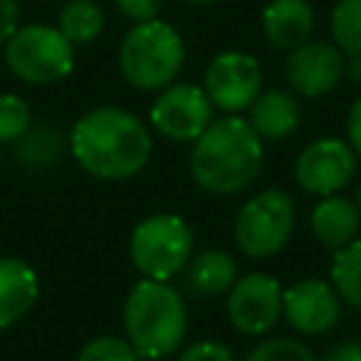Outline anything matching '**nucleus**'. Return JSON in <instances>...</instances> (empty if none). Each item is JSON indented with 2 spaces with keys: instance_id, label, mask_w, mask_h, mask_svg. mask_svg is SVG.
Here are the masks:
<instances>
[{
  "instance_id": "nucleus-3",
  "label": "nucleus",
  "mask_w": 361,
  "mask_h": 361,
  "mask_svg": "<svg viewBox=\"0 0 361 361\" xmlns=\"http://www.w3.org/2000/svg\"><path fill=\"white\" fill-rule=\"evenodd\" d=\"M127 341L141 358H164L175 353L186 336V307L178 290L161 279H141L124 302Z\"/></svg>"
},
{
  "instance_id": "nucleus-16",
  "label": "nucleus",
  "mask_w": 361,
  "mask_h": 361,
  "mask_svg": "<svg viewBox=\"0 0 361 361\" xmlns=\"http://www.w3.org/2000/svg\"><path fill=\"white\" fill-rule=\"evenodd\" d=\"M361 226V214L355 200L341 195H324L310 212V228L327 248H341L355 240Z\"/></svg>"
},
{
  "instance_id": "nucleus-6",
  "label": "nucleus",
  "mask_w": 361,
  "mask_h": 361,
  "mask_svg": "<svg viewBox=\"0 0 361 361\" xmlns=\"http://www.w3.org/2000/svg\"><path fill=\"white\" fill-rule=\"evenodd\" d=\"M192 254V231L178 214H152L133 228L130 257L147 279H172Z\"/></svg>"
},
{
  "instance_id": "nucleus-1",
  "label": "nucleus",
  "mask_w": 361,
  "mask_h": 361,
  "mask_svg": "<svg viewBox=\"0 0 361 361\" xmlns=\"http://www.w3.org/2000/svg\"><path fill=\"white\" fill-rule=\"evenodd\" d=\"M147 127L121 107H96L71 130V152L79 166L102 180H124L149 161Z\"/></svg>"
},
{
  "instance_id": "nucleus-9",
  "label": "nucleus",
  "mask_w": 361,
  "mask_h": 361,
  "mask_svg": "<svg viewBox=\"0 0 361 361\" xmlns=\"http://www.w3.org/2000/svg\"><path fill=\"white\" fill-rule=\"evenodd\" d=\"M293 175L310 195H336L355 175V149L341 138H316L299 152Z\"/></svg>"
},
{
  "instance_id": "nucleus-19",
  "label": "nucleus",
  "mask_w": 361,
  "mask_h": 361,
  "mask_svg": "<svg viewBox=\"0 0 361 361\" xmlns=\"http://www.w3.org/2000/svg\"><path fill=\"white\" fill-rule=\"evenodd\" d=\"M330 285L344 302H350L353 307H361V240L358 237L336 248L330 262Z\"/></svg>"
},
{
  "instance_id": "nucleus-31",
  "label": "nucleus",
  "mask_w": 361,
  "mask_h": 361,
  "mask_svg": "<svg viewBox=\"0 0 361 361\" xmlns=\"http://www.w3.org/2000/svg\"><path fill=\"white\" fill-rule=\"evenodd\" d=\"M355 206H358V214H361V183H358V192H355Z\"/></svg>"
},
{
  "instance_id": "nucleus-7",
  "label": "nucleus",
  "mask_w": 361,
  "mask_h": 361,
  "mask_svg": "<svg viewBox=\"0 0 361 361\" xmlns=\"http://www.w3.org/2000/svg\"><path fill=\"white\" fill-rule=\"evenodd\" d=\"M293 200L282 189H265L254 195L234 220V240L248 257H274L293 234Z\"/></svg>"
},
{
  "instance_id": "nucleus-15",
  "label": "nucleus",
  "mask_w": 361,
  "mask_h": 361,
  "mask_svg": "<svg viewBox=\"0 0 361 361\" xmlns=\"http://www.w3.org/2000/svg\"><path fill=\"white\" fill-rule=\"evenodd\" d=\"M39 282L28 262L3 257L0 259V330L20 322L37 302Z\"/></svg>"
},
{
  "instance_id": "nucleus-21",
  "label": "nucleus",
  "mask_w": 361,
  "mask_h": 361,
  "mask_svg": "<svg viewBox=\"0 0 361 361\" xmlns=\"http://www.w3.org/2000/svg\"><path fill=\"white\" fill-rule=\"evenodd\" d=\"M330 34L344 54H361V0H338L333 6Z\"/></svg>"
},
{
  "instance_id": "nucleus-5",
  "label": "nucleus",
  "mask_w": 361,
  "mask_h": 361,
  "mask_svg": "<svg viewBox=\"0 0 361 361\" xmlns=\"http://www.w3.org/2000/svg\"><path fill=\"white\" fill-rule=\"evenodd\" d=\"M6 65L28 85L59 82L73 68V42L51 25H17L6 39Z\"/></svg>"
},
{
  "instance_id": "nucleus-25",
  "label": "nucleus",
  "mask_w": 361,
  "mask_h": 361,
  "mask_svg": "<svg viewBox=\"0 0 361 361\" xmlns=\"http://www.w3.org/2000/svg\"><path fill=\"white\" fill-rule=\"evenodd\" d=\"M178 361H234L231 350L217 341H197L180 353Z\"/></svg>"
},
{
  "instance_id": "nucleus-27",
  "label": "nucleus",
  "mask_w": 361,
  "mask_h": 361,
  "mask_svg": "<svg viewBox=\"0 0 361 361\" xmlns=\"http://www.w3.org/2000/svg\"><path fill=\"white\" fill-rule=\"evenodd\" d=\"M20 23V8L14 0H0V45H6V39L17 31Z\"/></svg>"
},
{
  "instance_id": "nucleus-17",
  "label": "nucleus",
  "mask_w": 361,
  "mask_h": 361,
  "mask_svg": "<svg viewBox=\"0 0 361 361\" xmlns=\"http://www.w3.org/2000/svg\"><path fill=\"white\" fill-rule=\"evenodd\" d=\"M251 127L259 138L279 141L299 127V102L288 90H265L251 102Z\"/></svg>"
},
{
  "instance_id": "nucleus-22",
  "label": "nucleus",
  "mask_w": 361,
  "mask_h": 361,
  "mask_svg": "<svg viewBox=\"0 0 361 361\" xmlns=\"http://www.w3.org/2000/svg\"><path fill=\"white\" fill-rule=\"evenodd\" d=\"M28 124V104L14 93H0V141H20Z\"/></svg>"
},
{
  "instance_id": "nucleus-20",
  "label": "nucleus",
  "mask_w": 361,
  "mask_h": 361,
  "mask_svg": "<svg viewBox=\"0 0 361 361\" xmlns=\"http://www.w3.org/2000/svg\"><path fill=\"white\" fill-rule=\"evenodd\" d=\"M71 42H93L104 28V11L93 0H71L59 11L56 25Z\"/></svg>"
},
{
  "instance_id": "nucleus-8",
  "label": "nucleus",
  "mask_w": 361,
  "mask_h": 361,
  "mask_svg": "<svg viewBox=\"0 0 361 361\" xmlns=\"http://www.w3.org/2000/svg\"><path fill=\"white\" fill-rule=\"evenodd\" d=\"M203 90L212 99V104H217L226 113L245 110L262 90L259 62L243 51H223L209 62Z\"/></svg>"
},
{
  "instance_id": "nucleus-23",
  "label": "nucleus",
  "mask_w": 361,
  "mask_h": 361,
  "mask_svg": "<svg viewBox=\"0 0 361 361\" xmlns=\"http://www.w3.org/2000/svg\"><path fill=\"white\" fill-rule=\"evenodd\" d=\"M245 361H316V355L296 338H268L257 344Z\"/></svg>"
},
{
  "instance_id": "nucleus-30",
  "label": "nucleus",
  "mask_w": 361,
  "mask_h": 361,
  "mask_svg": "<svg viewBox=\"0 0 361 361\" xmlns=\"http://www.w3.org/2000/svg\"><path fill=\"white\" fill-rule=\"evenodd\" d=\"M350 59H347V68H344V73L355 82V85H361V54H347Z\"/></svg>"
},
{
  "instance_id": "nucleus-12",
  "label": "nucleus",
  "mask_w": 361,
  "mask_h": 361,
  "mask_svg": "<svg viewBox=\"0 0 361 361\" xmlns=\"http://www.w3.org/2000/svg\"><path fill=\"white\" fill-rule=\"evenodd\" d=\"M344 68H347V59L336 42L307 39L290 51L285 62V76L296 93L313 99V96L330 93L344 79Z\"/></svg>"
},
{
  "instance_id": "nucleus-28",
  "label": "nucleus",
  "mask_w": 361,
  "mask_h": 361,
  "mask_svg": "<svg viewBox=\"0 0 361 361\" xmlns=\"http://www.w3.org/2000/svg\"><path fill=\"white\" fill-rule=\"evenodd\" d=\"M347 135H350V147L355 149V155H361V96H358L355 104L350 107V116H347Z\"/></svg>"
},
{
  "instance_id": "nucleus-29",
  "label": "nucleus",
  "mask_w": 361,
  "mask_h": 361,
  "mask_svg": "<svg viewBox=\"0 0 361 361\" xmlns=\"http://www.w3.org/2000/svg\"><path fill=\"white\" fill-rule=\"evenodd\" d=\"M324 361H361V341H358V338H350V341L336 344V347L324 355Z\"/></svg>"
},
{
  "instance_id": "nucleus-4",
  "label": "nucleus",
  "mask_w": 361,
  "mask_h": 361,
  "mask_svg": "<svg viewBox=\"0 0 361 361\" xmlns=\"http://www.w3.org/2000/svg\"><path fill=\"white\" fill-rule=\"evenodd\" d=\"M118 65L130 85L141 90H161L172 85L183 68L180 34L158 17L135 23L121 39Z\"/></svg>"
},
{
  "instance_id": "nucleus-32",
  "label": "nucleus",
  "mask_w": 361,
  "mask_h": 361,
  "mask_svg": "<svg viewBox=\"0 0 361 361\" xmlns=\"http://www.w3.org/2000/svg\"><path fill=\"white\" fill-rule=\"evenodd\" d=\"M189 3H212V0H189Z\"/></svg>"
},
{
  "instance_id": "nucleus-11",
  "label": "nucleus",
  "mask_w": 361,
  "mask_h": 361,
  "mask_svg": "<svg viewBox=\"0 0 361 361\" xmlns=\"http://www.w3.org/2000/svg\"><path fill=\"white\" fill-rule=\"evenodd\" d=\"M282 316V288L268 274H248L231 285L228 319L245 336L268 333Z\"/></svg>"
},
{
  "instance_id": "nucleus-26",
  "label": "nucleus",
  "mask_w": 361,
  "mask_h": 361,
  "mask_svg": "<svg viewBox=\"0 0 361 361\" xmlns=\"http://www.w3.org/2000/svg\"><path fill=\"white\" fill-rule=\"evenodd\" d=\"M118 11L135 23H144V20H152L158 17V8H161V0H116Z\"/></svg>"
},
{
  "instance_id": "nucleus-13",
  "label": "nucleus",
  "mask_w": 361,
  "mask_h": 361,
  "mask_svg": "<svg viewBox=\"0 0 361 361\" xmlns=\"http://www.w3.org/2000/svg\"><path fill=\"white\" fill-rule=\"evenodd\" d=\"M282 316L299 333H307V336L327 333L341 316L338 293L324 279L293 282L290 288L282 290Z\"/></svg>"
},
{
  "instance_id": "nucleus-14",
  "label": "nucleus",
  "mask_w": 361,
  "mask_h": 361,
  "mask_svg": "<svg viewBox=\"0 0 361 361\" xmlns=\"http://www.w3.org/2000/svg\"><path fill=\"white\" fill-rule=\"evenodd\" d=\"M262 31L279 51H293L313 34V8L307 0H271L262 8Z\"/></svg>"
},
{
  "instance_id": "nucleus-2",
  "label": "nucleus",
  "mask_w": 361,
  "mask_h": 361,
  "mask_svg": "<svg viewBox=\"0 0 361 361\" xmlns=\"http://www.w3.org/2000/svg\"><path fill=\"white\" fill-rule=\"evenodd\" d=\"M189 166L197 186L212 195L243 192L262 169V138L251 121L226 116L195 138Z\"/></svg>"
},
{
  "instance_id": "nucleus-24",
  "label": "nucleus",
  "mask_w": 361,
  "mask_h": 361,
  "mask_svg": "<svg viewBox=\"0 0 361 361\" xmlns=\"http://www.w3.org/2000/svg\"><path fill=\"white\" fill-rule=\"evenodd\" d=\"M141 355L135 353V347L127 338H113V336H99L93 341H87L79 350L76 361H138Z\"/></svg>"
},
{
  "instance_id": "nucleus-18",
  "label": "nucleus",
  "mask_w": 361,
  "mask_h": 361,
  "mask_svg": "<svg viewBox=\"0 0 361 361\" xmlns=\"http://www.w3.org/2000/svg\"><path fill=\"white\" fill-rule=\"evenodd\" d=\"M234 276H237L234 257L226 251H217V248L197 254L189 268V282L200 293H223L234 285Z\"/></svg>"
},
{
  "instance_id": "nucleus-10",
  "label": "nucleus",
  "mask_w": 361,
  "mask_h": 361,
  "mask_svg": "<svg viewBox=\"0 0 361 361\" xmlns=\"http://www.w3.org/2000/svg\"><path fill=\"white\" fill-rule=\"evenodd\" d=\"M149 121L172 141H195L212 124V99L197 85H166L149 110Z\"/></svg>"
}]
</instances>
